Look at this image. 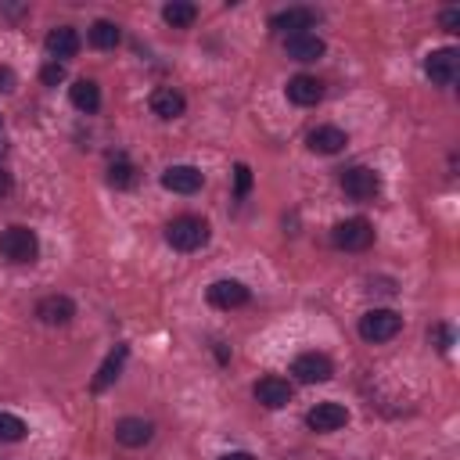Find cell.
<instances>
[{"instance_id":"obj_1","label":"cell","mask_w":460,"mask_h":460,"mask_svg":"<svg viewBox=\"0 0 460 460\" xmlns=\"http://www.w3.org/2000/svg\"><path fill=\"white\" fill-rule=\"evenodd\" d=\"M208 237H212V230H208V223L201 216H176L165 226V241L176 252H198V248L208 244Z\"/></svg>"},{"instance_id":"obj_2","label":"cell","mask_w":460,"mask_h":460,"mask_svg":"<svg viewBox=\"0 0 460 460\" xmlns=\"http://www.w3.org/2000/svg\"><path fill=\"white\" fill-rule=\"evenodd\" d=\"M0 255H4L7 262H18V266L36 262V255H40V237H36V230H29V226H22V223L0 230Z\"/></svg>"},{"instance_id":"obj_3","label":"cell","mask_w":460,"mask_h":460,"mask_svg":"<svg viewBox=\"0 0 460 460\" xmlns=\"http://www.w3.org/2000/svg\"><path fill=\"white\" fill-rule=\"evenodd\" d=\"M359 338L370 341V345H381V341H392L399 331H402V316L395 309H367L356 323Z\"/></svg>"},{"instance_id":"obj_4","label":"cell","mask_w":460,"mask_h":460,"mask_svg":"<svg viewBox=\"0 0 460 460\" xmlns=\"http://www.w3.org/2000/svg\"><path fill=\"white\" fill-rule=\"evenodd\" d=\"M331 241H334V248H341V252H367V248L374 244V226H370L363 216H352V219L334 223Z\"/></svg>"},{"instance_id":"obj_5","label":"cell","mask_w":460,"mask_h":460,"mask_svg":"<svg viewBox=\"0 0 460 460\" xmlns=\"http://www.w3.org/2000/svg\"><path fill=\"white\" fill-rule=\"evenodd\" d=\"M341 190L352 198V201H374L377 194H381V176L374 172V169H367V165H349V169H341Z\"/></svg>"},{"instance_id":"obj_6","label":"cell","mask_w":460,"mask_h":460,"mask_svg":"<svg viewBox=\"0 0 460 460\" xmlns=\"http://www.w3.org/2000/svg\"><path fill=\"white\" fill-rule=\"evenodd\" d=\"M424 75L435 83V86H453L456 75H460V50L456 47H438L424 58Z\"/></svg>"},{"instance_id":"obj_7","label":"cell","mask_w":460,"mask_h":460,"mask_svg":"<svg viewBox=\"0 0 460 460\" xmlns=\"http://www.w3.org/2000/svg\"><path fill=\"white\" fill-rule=\"evenodd\" d=\"M291 374H295V381H302V385H323V381L334 377V363H331L323 352H302V356H295Z\"/></svg>"},{"instance_id":"obj_8","label":"cell","mask_w":460,"mask_h":460,"mask_svg":"<svg viewBox=\"0 0 460 460\" xmlns=\"http://www.w3.org/2000/svg\"><path fill=\"white\" fill-rule=\"evenodd\" d=\"M320 22V14L313 11V7H288V11H277L273 18H270V29L277 32V36H298V32H309L313 25Z\"/></svg>"},{"instance_id":"obj_9","label":"cell","mask_w":460,"mask_h":460,"mask_svg":"<svg viewBox=\"0 0 460 460\" xmlns=\"http://www.w3.org/2000/svg\"><path fill=\"white\" fill-rule=\"evenodd\" d=\"M79 47H83V40H79V32H75L72 25H58V29H50L47 40H43L47 58H50V61H61V65H65L68 58H75Z\"/></svg>"},{"instance_id":"obj_10","label":"cell","mask_w":460,"mask_h":460,"mask_svg":"<svg viewBox=\"0 0 460 460\" xmlns=\"http://www.w3.org/2000/svg\"><path fill=\"white\" fill-rule=\"evenodd\" d=\"M205 298H208V305H216V309H237V305L248 302V288H244L241 280H234V277H223V280H212V284L205 288Z\"/></svg>"},{"instance_id":"obj_11","label":"cell","mask_w":460,"mask_h":460,"mask_svg":"<svg viewBox=\"0 0 460 460\" xmlns=\"http://www.w3.org/2000/svg\"><path fill=\"white\" fill-rule=\"evenodd\" d=\"M72 316H75V302L68 295H43L36 302V320L47 327H65L72 323Z\"/></svg>"},{"instance_id":"obj_12","label":"cell","mask_w":460,"mask_h":460,"mask_svg":"<svg viewBox=\"0 0 460 460\" xmlns=\"http://www.w3.org/2000/svg\"><path fill=\"white\" fill-rule=\"evenodd\" d=\"M305 424H309V431L327 435V431H338V428L349 424V410H345L341 402H316V406L305 413Z\"/></svg>"},{"instance_id":"obj_13","label":"cell","mask_w":460,"mask_h":460,"mask_svg":"<svg viewBox=\"0 0 460 460\" xmlns=\"http://www.w3.org/2000/svg\"><path fill=\"white\" fill-rule=\"evenodd\" d=\"M252 395H255V402H262L266 410H280V406L291 402V385H288L284 377H277V374H266V377H259V381L252 385Z\"/></svg>"},{"instance_id":"obj_14","label":"cell","mask_w":460,"mask_h":460,"mask_svg":"<svg viewBox=\"0 0 460 460\" xmlns=\"http://www.w3.org/2000/svg\"><path fill=\"white\" fill-rule=\"evenodd\" d=\"M155 438V424L144 420V417H122L115 420V442L126 446V449H140Z\"/></svg>"},{"instance_id":"obj_15","label":"cell","mask_w":460,"mask_h":460,"mask_svg":"<svg viewBox=\"0 0 460 460\" xmlns=\"http://www.w3.org/2000/svg\"><path fill=\"white\" fill-rule=\"evenodd\" d=\"M284 93H288L291 104H298V108H313V104L323 101V83H320L316 75H305V72H302V75H291V79H288Z\"/></svg>"},{"instance_id":"obj_16","label":"cell","mask_w":460,"mask_h":460,"mask_svg":"<svg viewBox=\"0 0 460 460\" xmlns=\"http://www.w3.org/2000/svg\"><path fill=\"white\" fill-rule=\"evenodd\" d=\"M201 183H205V176H201L198 165H169L162 172V187L172 190V194H198Z\"/></svg>"},{"instance_id":"obj_17","label":"cell","mask_w":460,"mask_h":460,"mask_svg":"<svg viewBox=\"0 0 460 460\" xmlns=\"http://www.w3.org/2000/svg\"><path fill=\"white\" fill-rule=\"evenodd\" d=\"M345 144H349V133L341 126H316L305 137V147L313 155H338V151H345Z\"/></svg>"},{"instance_id":"obj_18","label":"cell","mask_w":460,"mask_h":460,"mask_svg":"<svg viewBox=\"0 0 460 460\" xmlns=\"http://www.w3.org/2000/svg\"><path fill=\"white\" fill-rule=\"evenodd\" d=\"M284 50H288L291 61L309 65V61H320V58H323L327 43H323L316 32H298V36H288V40H284Z\"/></svg>"},{"instance_id":"obj_19","label":"cell","mask_w":460,"mask_h":460,"mask_svg":"<svg viewBox=\"0 0 460 460\" xmlns=\"http://www.w3.org/2000/svg\"><path fill=\"white\" fill-rule=\"evenodd\" d=\"M126 359H129V345H126V341H119V345H115V349L104 356V363L97 367V374H93L90 388H93V392H104L111 381H119V374H122Z\"/></svg>"},{"instance_id":"obj_20","label":"cell","mask_w":460,"mask_h":460,"mask_svg":"<svg viewBox=\"0 0 460 460\" xmlns=\"http://www.w3.org/2000/svg\"><path fill=\"white\" fill-rule=\"evenodd\" d=\"M151 111L158 115V119H180L183 111H187V97L176 90V86H155L151 90Z\"/></svg>"},{"instance_id":"obj_21","label":"cell","mask_w":460,"mask_h":460,"mask_svg":"<svg viewBox=\"0 0 460 460\" xmlns=\"http://www.w3.org/2000/svg\"><path fill=\"white\" fill-rule=\"evenodd\" d=\"M68 97H72V104H75L79 111H86V115H93V111L101 108V86H97L93 79H75V83L68 86Z\"/></svg>"},{"instance_id":"obj_22","label":"cell","mask_w":460,"mask_h":460,"mask_svg":"<svg viewBox=\"0 0 460 460\" xmlns=\"http://www.w3.org/2000/svg\"><path fill=\"white\" fill-rule=\"evenodd\" d=\"M194 18H198V7H194L190 0H169V4L162 7V22L172 25V29H190Z\"/></svg>"},{"instance_id":"obj_23","label":"cell","mask_w":460,"mask_h":460,"mask_svg":"<svg viewBox=\"0 0 460 460\" xmlns=\"http://www.w3.org/2000/svg\"><path fill=\"white\" fill-rule=\"evenodd\" d=\"M90 43L97 47V50H115L119 43H122V32H119V25L115 22H108V18H97L93 25H90Z\"/></svg>"},{"instance_id":"obj_24","label":"cell","mask_w":460,"mask_h":460,"mask_svg":"<svg viewBox=\"0 0 460 460\" xmlns=\"http://www.w3.org/2000/svg\"><path fill=\"white\" fill-rule=\"evenodd\" d=\"M108 183H111L115 190H126V187L133 183V162H129L126 155H115V158L108 162Z\"/></svg>"},{"instance_id":"obj_25","label":"cell","mask_w":460,"mask_h":460,"mask_svg":"<svg viewBox=\"0 0 460 460\" xmlns=\"http://www.w3.org/2000/svg\"><path fill=\"white\" fill-rule=\"evenodd\" d=\"M25 420L22 417H14V413H7V410H0V442H22L25 438Z\"/></svg>"},{"instance_id":"obj_26","label":"cell","mask_w":460,"mask_h":460,"mask_svg":"<svg viewBox=\"0 0 460 460\" xmlns=\"http://www.w3.org/2000/svg\"><path fill=\"white\" fill-rule=\"evenodd\" d=\"M428 338H431V345H435L438 352H449V349H453V327H449V323H431Z\"/></svg>"},{"instance_id":"obj_27","label":"cell","mask_w":460,"mask_h":460,"mask_svg":"<svg viewBox=\"0 0 460 460\" xmlns=\"http://www.w3.org/2000/svg\"><path fill=\"white\" fill-rule=\"evenodd\" d=\"M40 79H43V86H58V83L65 79V65H61V61H47V65L40 68Z\"/></svg>"},{"instance_id":"obj_28","label":"cell","mask_w":460,"mask_h":460,"mask_svg":"<svg viewBox=\"0 0 460 460\" xmlns=\"http://www.w3.org/2000/svg\"><path fill=\"white\" fill-rule=\"evenodd\" d=\"M234 180H237V187H234V194L237 198H244L248 194V187H252V169L241 162V165H234Z\"/></svg>"},{"instance_id":"obj_29","label":"cell","mask_w":460,"mask_h":460,"mask_svg":"<svg viewBox=\"0 0 460 460\" xmlns=\"http://www.w3.org/2000/svg\"><path fill=\"white\" fill-rule=\"evenodd\" d=\"M438 25H442L446 32H460V7H442Z\"/></svg>"},{"instance_id":"obj_30","label":"cell","mask_w":460,"mask_h":460,"mask_svg":"<svg viewBox=\"0 0 460 460\" xmlns=\"http://www.w3.org/2000/svg\"><path fill=\"white\" fill-rule=\"evenodd\" d=\"M14 90V72L7 65H0V93H11Z\"/></svg>"},{"instance_id":"obj_31","label":"cell","mask_w":460,"mask_h":460,"mask_svg":"<svg viewBox=\"0 0 460 460\" xmlns=\"http://www.w3.org/2000/svg\"><path fill=\"white\" fill-rule=\"evenodd\" d=\"M11 194V172L0 165V198H7Z\"/></svg>"},{"instance_id":"obj_32","label":"cell","mask_w":460,"mask_h":460,"mask_svg":"<svg viewBox=\"0 0 460 460\" xmlns=\"http://www.w3.org/2000/svg\"><path fill=\"white\" fill-rule=\"evenodd\" d=\"M219 460H255L252 453H244V449H234V453H223Z\"/></svg>"},{"instance_id":"obj_33","label":"cell","mask_w":460,"mask_h":460,"mask_svg":"<svg viewBox=\"0 0 460 460\" xmlns=\"http://www.w3.org/2000/svg\"><path fill=\"white\" fill-rule=\"evenodd\" d=\"M0 155H4V144H0Z\"/></svg>"},{"instance_id":"obj_34","label":"cell","mask_w":460,"mask_h":460,"mask_svg":"<svg viewBox=\"0 0 460 460\" xmlns=\"http://www.w3.org/2000/svg\"><path fill=\"white\" fill-rule=\"evenodd\" d=\"M0 126H4V115H0Z\"/></svg>"}]
</instances>
